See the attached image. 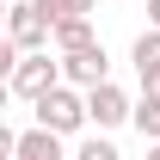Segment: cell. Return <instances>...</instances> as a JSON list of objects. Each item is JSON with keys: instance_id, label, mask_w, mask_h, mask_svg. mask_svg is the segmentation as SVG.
I'll return each instance as SVG.
<instances>
[{"instance_id": "obj_1", "label": "cell", "mask_w": 160, "mask_h": 160, "mask_svg": "<svg viewBox=\"0 0 160 160\" xmlns=\"http://www.w3.org/2000/svg\"><path fill=\"white\" fill-rule=\"evenodd\" d=\"M31 111H37V123H43V129H56V136H80V129L92 123V117H86V92L68 86V80H62L56 92H43Z\"/></svg>"}, {"instance_id": "obj_2", "label": "cell", "mask_w": 160, "mask_h": 160, "mask_svg": "<svg viewBox=\"0 0 160 160\" xmlns=\"http://www.w3.org/2000/svg\"><path fill=\"white\" fill-rule=\"evenodd\" d=\"M6 86H12V99L37 105L43 92H56V86H62V62H49V49H37V56H25L19 68L6 74Z\"/></svg>"}, {"instance_id": "obj_3", "label": "cell", "mask_w": 160, "mask_h": 160, "mask_svg": "<svg viewBox=\"0 0 160 160\" xmlns=\"http://www.w3.org/2000/svg\"><path fill=\"white\" fill-rule=\"evenodd\" d=\"M86 117H92V129H99V136H111V129H123V123H136V99L123 92L117 80H105V86H92V92H86Z\"/></svg>"}, {"instance_id": "obj_4", "label": "cell", "mask_w": 160, "mask_h": 160, "mask_svg": "<svg viewBox=\"0 0 160 160\" xmlns=\"http://www.w3.org/2000/svg\"><path fill=\"white\" fill-rule=\"evenodd\" d=\"M6 37L19 43L25 56H37V49H49V43H56V25L43 19L31 0H12V12H6Z\"/></svg>"}, {"instance_id": "obj_5", "label": "cell", "mask_w": 160, "mask_h": 160, "mask_svg": "<svg viewBox=\"0 0 160 160\" xmlns=\"http://www.w3.org/2000/svg\"><path fill=\"white\" fill-rule=\"evenodd\" d=\"M62 80H68V86H80V92L105 86V80H111V56H105V43H92V49H74V56H62Z\"/></svg>"}, {"instance_id": "obj_6", "label": "cell", "mask_w": 160, "mask_h": 160, "mask_svg": "<svg viewBox=\"0 0 160 160\" xmlns=\"http://www.w3.org/2000/svg\"><path fill=\"white\" fill-rule=\"evenodd\" d=\"M12 160H62V136H56V129H43V123H31V129H19Z\"/></svg>"}, {"instance_id": "obj_7", "label": "cell", "mask_w": 160, "mask_h": 160, "mask_svg": "<svg viewBox=\"0 0 160 160\" xmlns=\"http://www.w3.org/2000/svg\"><path fill=\"white\" fill-rule=\"evenodd\" d=\"M92 43H99V37H92V19H62V25H56V49H62V56L92 49Z\"/></svg>"}, {"instance_id": "obj_8", "label": "cell", "mask_w": 160, "mask_h": 160, "mask_svg": "<svg viewBox=\"0 0 160 160\" xmlns=\"http://www.w3.org/2000/svg\"><path fill=\"white\" fill-rule=\"evenodd\" d=\"M31 6H37L49 25H62V19H92V6H99V0H31Z\"/></svg>"}, {"instance_id": "obj_9", "label": "cell", "mask_w": 160, "mask_h": 160, "mask_svg": "<svg viewBox=\"0 0 160 160\" xmlns=\"http://www.w3.org/2000/svg\"><path fill=\"white\" fill-rule=\"evenodd\" d=\"M129 62H136V74H148V68H160V31H154V25H148V31L136 37V49H129Z\"/></svg>"}, {"instance_id": "obj_10", "label": "cell", "mask_w": 160, "mask_h": 160, "mask_svg": "<svg viewBox=\"0 0 160 160\" xmlns=\"http://www.w3.org/2000/svg\"><path fill=\"white\" fill-rule=\"evenodd\" d=\"M136 129L142 142H160V99H136Z\"/></svg>"}, {"instance_id": "obj_11", "label": "cell", "mask_w": 160, "mask_h": 160, "mask_svg": "<svg viewBox=\"0 0 160 160\" xmlns=\"http://www.w3.org/2000/svg\"><path fill=\"white\" fill-rule=\"evenodd\" d=\"M74 160H123V154H117V142H111V136H86V142L74 148Z\"/></svg>"}, {"instance_id": "obj_12", "label": "cell", "mask_w": 160, "mask_h": 160, "mask_svg": "<svg viewBox=\"0 0 160 160\" xmlns=\"http://www.w3.org/2000/svg\"><path fill=\"white\" fill-rule=\"evenodd\" d=\"M142 99H160V68H148V74H142Z\"/></svg>"}, {"instance_id": "obj_13", "label": "cell", "mask_w": 160, "mask_h": 160, "mask_svg": "<svg viewBox=\"0 0 160 160\" xmlns=\"http://www.w3.org/2000/svg\"><path fill=\"white\" fill-rule=\"evenodd\" d=\"M148 25H154V31H160V0H148Z\"/></svg>"}, {"instance_id": "obj_14", "label": "cell", "mask_w": 160, "mask_h": 160, "mask_svg": "<svg viewBox=\"0 0 160 160\" xmlns=\"http://www.w3.org/2000/svg\"><path fill=\"white\" fill-rule=\"evenodd\" d=\"M148 160H160V142H148Z\"/></svg>"}]
</instances>
